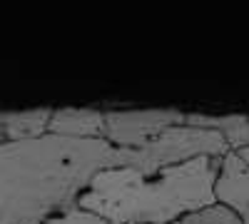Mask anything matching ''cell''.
Masks as SVG:
<instances>
[{"label":"cell","instance_id":"obj_3","mask_svg":"<svg viewBox=\"0 0 249 224\" xmlns=\"http://www.w3.org/2000/svg\"><path fill=\"white\" fill-rule=\"evenodd\" d=\"M182 110H107L102 112V139L120 150H137L160 132L184 125Z\"/></svg>","mask_w":249,"mask_h":224},{"label":"cell","instance_id":"obj_9","mask_svg":"<svg viewBox=\"0 0 249 224\" xmlns=\"http://www.w3.org/2000/svg\"><path fill=\"white\" fill-rule=\"evenodd\" d=\"M45 224H112V222H107V219H102V217L88 212V209L72 205V207H68L65 212H60V214H55L53 219H48Z\"/></svg>","mask_w":249,"mask_h":224},{"label":"cell","instance_id":"obj_8","mask_svg":"<svg viewBox=\"0 0 249 224\" xmlns=\"http://www.w3.org/2000/svg\"><path fill=\"white\" fill-rule=\"evenodd\" d=\"M170 224H244V222L227 207L212 205V207H204L199 212L184 214V217H179V219H175Z\"/></svg>","mask_w":249,"mask_h":224},{"label":"cell","instance_id":"obj_5","mask_svg":"<svg viewBox=\"0 0 249 224\" xmlns=\"http://www.w3.org/2000/svg\"><path fill=\"white\" fill-rule=\"evenodd\" d=\"M45 132L72 139H102V110H77V107L53 110Z\"/></svg>","mask_w":249,"mask_h":224},{"label":"cell","instance_id":"obj_6","mask_svg":"<svg viewBox=\"0 0 249 224\" xmlns=\"http://www.w3.org/2000/svg\"><path fill=\"white\" fill-rule=\"evenodd\" d=\"M184 125L199 127L217 132L227 150H242L249 147V117L247 115H199V112H187Z\"/></svg>","mask_w":249,"mask_h":224},{"label":"cell","instance_id":"obj_2","mask_svg":"<svg viewBox=\"0 0 249 224\" xmlns=\"http://www.w3.org/2000/svg\"><path fill=\"white\" fill-rule=\"evenodd\" d=\"M217 165L219 159L195 157L155 174H140L132 167L102 170L77 199V207L112 224H170L214 205Z\"/></svg>","mask_w":249,"mask_h":224},{"label":"cell","instance_id":"obj_7","mask_svg":"<svg viewBox=\"0 0 249 224\" xmlns=\"http://www.w3.org/2000/svg\"><path fill=\"white\" fill-rule=\"evenodd\" d=\"M50 107L28 112H0V145L43 135L50 120Z\"/></svg>","mask_w":249,"mask_h":224},{"label":"cell","instance_id":"obj_4","mask_svg":"<svg viewBox=\"0 0 249 224\" xmlns=\"http://www.w3.org/2000/svg\"><path fill=\"white\" fill-rule=\"evenodd\" d=\"M212 197L214 205L227 207L244 224H249V147L227 150L219 157Z\"/></svg>","mask_w":249,"mask_h":224},{"label":"cell","instance_id":"obj_1","mask_svg":"<svg viewBox=\"0 0 249 224\" xmlns=\"http://www.w3.org/2000/svg\"><path fill=\"white\" fill-rule=\"evenodd\" d=\"M135 150L43 132L0 145V224H45L77 205L95 174L130 167Z\"/></svg>","mask_w":249,"mask_h":224}]
</instances>
